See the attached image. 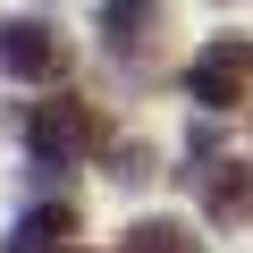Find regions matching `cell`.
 I'll use <instances>...</instances> for the list:
<instances>
[{"mask_svg": "<svg viewBox=\"0 0 253 253\" xmlns=\"http://www.w3.org/2000/svg\"><path fill=\"white\" fill-rule=\"evenodd\" d=\"M110 177H118V186H144V177H152V152H144V144H118V152H110Z\"/></svg>", "mask_w": 253, "mask_h": 253, "instance_id": "ba28073f", "label": "cell"}, {"mask_svg": "<svg viewBox=\"0 0 253 253\" xmlns=\"http://www.w3.org/2000/svg\"><path fill=\"white\" fill-rule=\"evenodd\" d=\"M152 26H161V9H152V0H110V9H101L110 51H144V42H152Z\"/></svg>", "mask_w": 253, "mask_h": 253, "instance_id": "5b68a950", "label": "cell"}, {"mask_svg": "<svg viewBox=\"0 0 253 253\" xmlns=\"http://www.w3.org/2000/svg\"><path fill=\"white\" fill-rule=\"evenodd\" d=\"M59 253H76V245H59Z\"/></svg>", "mask_w": 253, "mask_h": 253, "instance_id": "9c48e42d", "label": "cell"}, {"mask_svg": "<svg viewBox=\"0 0 253 253\" xmlns=\"http://www.w3.org/2000/svg\"><path fill=\"white\" fill-rule=\"evenodd\" d=\"M118 253H203V245H194V228H177V219H144V228H126Z\"/></svg>", "mask_w": 253, "mask_h": 253, "instance_id": "52a82bcc", "label": "cell"}, {"mask_svg": "<svg viewBox=\"0 0 253 253\" xmlns=\"http://www.w3.org/2000/svg\"><path fill=\"white\" fill-rule=\"evenodd\" d=\"M186 93H194L203 110H236V101H253V34H219V42H203L194 68H186Z\"/></svg>", "mask_w": 253, "mask_h": 253, "instance_id": "6da1fadb", "label": "cell"}, {"mask_svg": "<svg viewBox=\"0 0 253 253\" xmlns=\"http://www.w3.org/2000/svg\"><path fill=\"white\" fill-rule=\"evenodd\" d=\"M186 177L203 186V211H211L219 228L253 219V169H236V161H203V169H186Z\"/></svg>", "mask_w": 253, "mask_h": 253, "instance_id": "277c9868", "label": "cell"}, {"mask_svg": "<svg viewBox=\"0 0 253 253\" xmlns=\"http://www.w3.org/2000/svg\"><path fill=\"white\" fill-rule=\"evenodd\" d=\"M68 228H76V219H68V203H59V211L42 203V211H26V219L9 228V253H59V236H68Z\"/></svg>", "mask_w": 253, "mask_h": 253, "instance_id": "8992f818", "label": "cell"}, {"mask_svg": "<svg viewBox=\"0 0 253 253\" xmlns=\"http://www.w3.org/2000/svg\"><path fill=\"white\" fill-rule=\"evenodd\" d=\"M26 152H34V169H76L93 152V110L84 101H42L26 118Z\"/></svg>", "mask_w": 253, "mask_h": 253, "instance_id": "7a4b0ae2", "label": "cell"}, {"mask_svg": "<svg viewBox=\"0 0 253 253\" xmlns=\"http://www.w3.org/2000/svg\"><path fill=\"white\" fill-rule=\"evenodd\" d=\"M59 68H68L59 26H42V17H0V76H17V84H51Z\"/></svg>", "mask_w": 253, "mask_h": 253, "instance_id": "3957f363", "label": "cell"}]
</instances>
